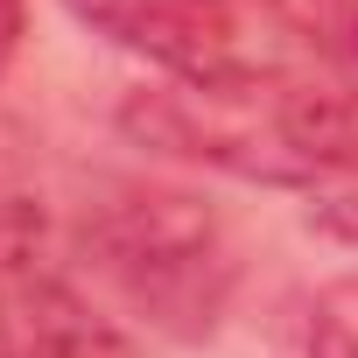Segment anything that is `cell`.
<instances>
[{
	"mask_svg": "<svg viewBox=\"0 0 358 358\" xmlns=\"http://www.w3.org/2000/svg\"><path fill=\"white\" fill-rule=\"evenodd\" d=\"M127 134L148 148L211 162L246 183L316 190L358 148V92L288 71H232V78H169L162 92L127 99Z\"/></svg>",
	"mask_w": 358,
	"mask_h": 358,
	"instance_id": "1",
	"label": "cell"
},
{
	"mask_svg": "<svg viewBox=\"0 0 358 358\" xmlns=\"http://www.w3.org/2000/svg\"><path fill=\"white\" fill-rule=\"evenodd\" d=\"M85 246L99 274L162 330H211L232 288V253L218 218L176 190H120L113 204L92 211Z\"/></svg>",
	"mask_w": 358,
	"mask_h": 358,
	"instance_id": "2",
	"label": "cell"
},
{
	"mask_svg": "<svg viewBox=\"0 0 358 358\" xmlns=\"http://www.w3.org/2000/svg\"><path fill=\"white\" fill-rule=\"evenodd\" d=\"M64 8L92 36L162 64L169 78H232L253 64L239 0H64Z\"/></svg>",
	"mask_w": 358,
	"mask_h": 358,
	"instance_id": "3",
	"label": "cell"
},
{
	"mask_svg": "<svg viewBox=\"0 0 358 358\" xmlns=\"http://www.w3.org/2000/svg\"><path fill=\"white\" fill-rule=\"evenodd\" d=\"M0 330H8V358H127V344L57 281H22L15 323Z\"/></svg>",
	"mask_w": 358,
	"mask_h": 358,
	"instance_id": "4",
	"label": "cell"
},
{
	"mask_svg": "<svg viewBox=\"0 0 358 358\" xmlns=\"http://www.w3.org/2000/svg\"><path fill=\"white\" fill-rule=\"evenodd\" d=\"M267 8H274L316 57H330V64L351 78V92H358V0H267Z\"/></svg>",
	"mask_w": 358,
	"mask_h": 358,
	"instance_id": "5",
	"label": "cell"
},
{
	"mask_svg": "<svg viewBox=\"0 0 358 358\" xmlns=\"http://www.w3.org/2000/svg\"><path fill=\"white\" fill-rule=\"evenodd\" d=\"M309 358H358V281L330 288L309 323Z\"/></svg>",
	"mask_w": 358,
	"mask_h": 358,
	"instance_id": "6",
	"label": "cell"
},
{
	"mask_svg": "<svg viewBox=\"0 0 358 358\" xmlns=\"http://www.w3.org/2000/svg\"><path fill=\"white\" fill-rule=\"evenodd\" d=\"M309 197H316V218H323L330 232H344V239H358V148L344 155V169L330 176V183H316Z\"/></svg>",
	"mask_w": 358,
	"mask_h": 358,
	"instance_id": "7",
	"label": "cell"
},
{
	"mask_svg": "<svg viewBox=\"0 0 358 358\" xmlns=\"http://www.w3.org/2000/svg\"><path fill=\"white\" fill-rule=\"evenodd\" d=\"M0 358H8V330H0Z\"/></svg>",
	"mask_w": 358,
	"mask_h": 358,
	"instance_id": "8",
	"label": "cell"
}]
</instances>
